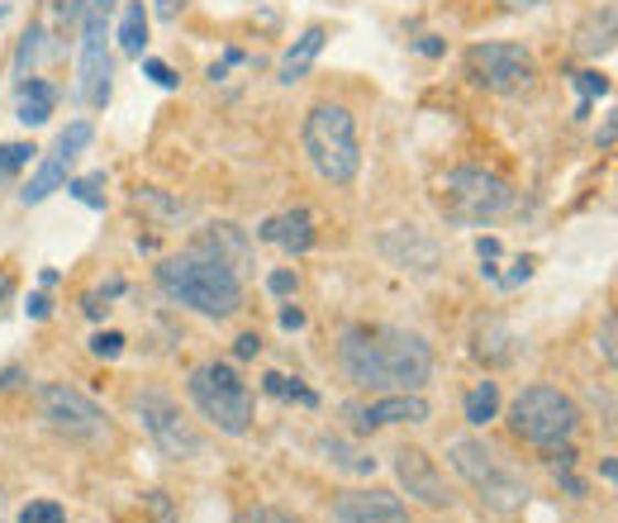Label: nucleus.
Wrapping results in <instances>:
<instances>
[{
  "label": "nucleus",
  "instance_id": "nucleus-1",
  "mask_svg": "<svg viewBox=\"0 0 618 523\" xmlns=\"http://www.w3.org/2000/svg\"><path fill=\"white\" fill-rule=\"evenodd\" d=\"M343 377L361 391H419L433 377L429 342L410 328L390 324H353L338 338Z\"/></svg>",
  "mask_w": 618,
  "mask_h": 523
},
{
  "label": "nucleus",
  "instance_id": "nucleus-2",
  "mask_svg": "<svg viewBox=\"0 0 618 523\" xmlns=\"http://www.w3.org/2000/svg\"><path fill=\"white\" fill-rule=\"evenodd\" d=\"M158 286L172 295L176 305H191L195 314H209V319H229L243 305V286H238V272L224 266L205 252H181L158 266Z\"/></svg>",
  "mask_w": 618,
  "mask_h": 523
},
{
  "label": "nucleus",
  "instance_id": "nucleus-3",
  "mask_svg": "<svg viewBox=\"0 0 618 523\" xmlns=\"http://www.w3.org/2000/svg\"><path fill=\"white\" fill-rule=\"evenodd\" d=\"M447 453H452V467H457V476L476 490L480 504H486L490 514H519L523 504H529V481H523V476L505 461V453H495L490 443L457 438Z\"/></svg>",
  "mask_w": 618,
  "mask_h": 523
},
{
  "label": "nucleus",
  "instance_id": "nucleus-4",
  "mask_svg": "<svg viewBox=\"0 0 618 523\" xmlns=\"http://www.w3.org/2000/svg\"><path fill=\"white\" fill-rule=\"evenodd\" d=\"M300 143H305L310 167L334 186H348L361 167L357 124L343 105H314V110L305 115V129H300Z\"/></svg>",
  "mask_w": 618,
  "mask_h": 523
},
{
  "label": "nucleus",
  "instance_id": "nucleus-5",
  "mask_svg": "<svg viewBox=\"0 0 618 523\" xmlns=\"http://www.w3.org/2000/svg\"><path fill=\"white\" fill-rule=\"evenodd\" d=\"M509 424H514L523 443L556 453V447H571V438L581 433V410L556 385H529V391H519L514 410H509Z\"/></svg>",
  "mask_w": 618,
  "mask_h": 523
},
{
  "label": "nucleus",
  "instance_id": "nucleus-6",
  "mask_svg": "<svg viewBox=\"0 0 618 523\" xmlns=\"http://www.w3.org/2000/svg\"><path fill=\"white\" fill-rule=\"evenodd\" d=\"M191 400H195V410H200L219 433H229V438L248 433V424H252L248 385L238 381V371L219 367V362H205L191 371Z\"/></svg>",
  "mask_w": 618,
  "mask_h": 523
},
{
  "label": "nucleus",
  "instance_id": "nucleus-7",
  "mask_svg": "<svg viewBox=\"0 0 618 523\" xmlns=\"http://www.w3.org/2000/svg\"><path fill=\"white\" fill-rule=\"evenodd\" d=\"M443 209L452 224H486V219H500L505 209H514V186L495 172H480V167H462V172H447L443 182Z\"/></svg>",
  "mask_w": 618,
  "mask_h": 523
},
{
  "label": "nucleus",
  "instance_id": "nucleus-8",
  "mask_svg": "<svg viewBox=\"0 0 618 523\" xmlns=\"http://www.w3.org/2000/svg\"><path fill=\"white\" fill-rule=\"evenodd\" d=\"M39 410L48 418V428L67 443H86V447H100L110 443V424H105L100 405L72 385H43L39 391Z\"/></svg>",
  "mask_w": 618,
  "mask_h": 523
},
{
  "label": "nucleus",
  "instance_id": "nucleus-9",
  "mask_svg": "<svg viewBox=\"0 0 618 523\" xmlns=\"http://www.w3.org/2000/svg\"><path fill=\"white\" fill-rule=\"evenodd\" d=\"M466 67H471L476 86H486L495 96H519L529 91L538 67H533V53L523 43H476L466 53Z\"/></svg>",
  "mask_w": 618,
  "mask_h": 523
},
{
  "label": "nucleus",
  "instance_id": "nucleus-10",
  "mask_svg": "<svg viewBox=\"0 0 618 523\" xmlns=\"http://www.w3.org/2000/svg\"><path fill=\"white\" fill-rule=\"evenodd\" d=\"M133 414H139V424L148 428V438H153L162 453L186 461V457H200V433H195L186 418H181V410L172 405V395L162 391H139L133 395Z\"/></svg>",
  "mask_w": 618,
  "mask_h": 523
},
{
  "label": "nucleus",
  "instance_id": "nucleus-11",
  "mask_svg": "<svg viewBox=\"0 0 618 523\" xmlns=\"http://www.w3.org/2000/svg\"><path fill=\"white\" fill-rule=\"evenodd\" d=\"M105 14H110V0H96V6H82V77L77 91L90 110H100L110 100V48H105Z\"/></svg>",
  "mask_w": 618,
  "mask_h": 523
},
{
  "label": "nucleus",
  "instance_id": "nucleus-12",
  "mask_svg": "<svg viewBox=\"0 0 618 523\" xmlns=\"http://www.w3.org/2000/svg\"><path fill=\"white\" fill-rule=\"evenodd\" d=\"M395 476L419 504H429V510H452V490H447V481L438 476V467H433V457L424 453V447H400Z\"/></svg>",
  "mask_w": 618,
  "mask_h": 523
},
{
  "label": "nucleus",
  "instance_id": "nucleus-13",
  "mask_svg": "<svg viewBox=\"0 0 618 523\" xmlns=\"http://www.w3.org/2000/svg\"><path fill=\"white\" fill-rule=\"evenodd\" d=\"M334 523H410V510L386 490H353L334 504Z\"/></svg>",
  "mask_w": 618,
  "mask_h": 523
},
{
  "label": "nucleus",
  "instance_id": "nucleus-14",
  "mask_svg": "<svg viewBox=\"0 0 618 523\" xmlns=\"http://www.w3.org/2000/svg\"><path fill=\"white\" fill-rule=\"evenodd\" d=\"M424 418H429V400L424 395L419 391H395V395L376 400L371 410H361L357 424L361 428H386V424H424Z\"/></svg>",
  "mask_w": 618,
  "mask_h": 523
},
{
  "label": "nucleus",
  "instance_id": "nucleus-15",
  "mask_svg": "<svg viewBox=\"0 0 618 523\" xmlns=\"http://www.w3.org/2000/svg\"><path fill=\"white\" fill-rule=\"evenodd\" d=\"M262 238L277 243L281 252H310L314 248V219L310 209H285V215H271L262 224Z\"/></svg>",
  "mask_w": 618,
  "mask_h": 523
},
{
  "label": "nucleus",
  "instance_id": "nucleus-16",
  "mask_svg": "<svg viewBox=\"0 0 618 523\" xmlns=\"http://www.w3.org/2000/svg\"><path fill=\"white\" fill-rule=\"evenodd\" d=\"M195 252H205V258H215L224 266H243L248 262V238L238 224H209V229L200 233V243H195Z\"/></svg>",
  "mask_w": 618,
  "mask_h": 523
},
{
  "label": "nucleus",
  "instance_id": "nucleus-17",
  "mask_svg": "<svg viewBox=\"0 0 618 523\" xmlns=\"http://www.w3.org/2000/svg\"><path fill=\"white\" fill-rule=\"evenodd\" d=\"M324 29H305V34H300L291 48H285V57H281V72L277 77L285 81V86H295V81H305L310 77V67H314V57L324 53Z\"/></svg>",
  "mask_w": 618,
  "mask_h": 523
},
{
  "label": "nucleus",
  "instance_id": "nucleus-18",
  "mask_svg": "<svg viewBox=\"0 0 618 523\" xmlns=\"http://www.w3.org/2000/svg\"><path fill=\"white\" fill-rule=\"evenodd\" d=\"M53 105H57V91L48 81H34V77L20 81V105H14V110H20L24 124H48Z\"/></svg>",
  "mask_w": 618,
  "mask_h": 523
},
{
  "label": "nucleus",
  "instance_id": "nucleus-19",
  "mask_svg": "<svg viewBox=\"0 0 618 523\" xmlns=\"http://www.w3.org/2000/svg\"><path fill=\"white\" fill-rule=\"evenodd\" d=\"M67 153H53L48 162H43V167L34 172V182H29L20 196H24V205H39V200H48L53 190H63V182H67Z\"/></svg>",
  "mask_w": 618,
  "mask_h": 523
},
{
  "label": "nucleus",
  "instance_id": "nucleus-20",
  "mask_svg": "<svg viewBox=\"0 0 618 523\" xmlns=\"http://www.w3.org/2000/svg\"><path fill=\"white\" fill-rule=\"evenodd\" d=\"M143 43H148V10H143V0H129L124 20H119V48L129 57H143Z\"/></svg>",
  "mask_w": 618,
  "mask_h": 523
},
{
  "label": "nucleus",
  "instance_id": "nucleus-21",
  "mask_svg": "<svg viewBox=\"0 0 618 523\" xmlns=\"http://www.w3.org/2000/svg\"><path fill=\"white\" fill-rule=\"evenodd\" d=\"M500 414V385L495 381H480L471 395H466V424H490V418Z\"/></svg>",
  "mask_w": 618,
  "mask_h": 523
},
{
  "label": "nucleus",
  "instance_id": "nucleus-22",
  "mask_svg": "<svg viewBox=\"0 0 618 523\" xmlns=\"http://www.w3.org/2000/svg\"><path fill=\"white\" fill-rule=\"evenodd\" d=\"M319 453L334 461V467H343V471H357V476H367L371 467H376V457H367V453H357V447H348L343 438H319Z\"/></svg>",
  "mask_w": 618,
  "mask_h": 523
},
{
  "label": "nucleus",
  "instance_id": "nucleus-23",
  "mask_svg": "<svg viewBox=\"0 0 618 523\" xmlns=\"http://www.w3.org/2000/svg\"><path fill=\"white\" fill-rule=\"evenodd\" d=\"M267 391H271V395H281V400H300L305 410L319 405V395H314L310 385H300V381H291V377H277V371L267 377Z\"/></svg>",
  "mask_w": 618,
  "mask_h": 523
},
{
  "label": "nucleus",
  "instance_id": "nucleus-24",
  "mask_svg": "<svg viewBox=\"0 0 618 523\" xmlns=\"http://www.w3.org/2000/svg\"><path fill=\"white\" fill-rule=\"evenodd\" d=\"M34 153H39L34 143H0V182H6V176H14L20 167H29V162H34Z\"/></svg>",
  "mask_w": 618,
  "mask_h": 523
},
{
  "label": "nucleus",
  "instance_id": "nucleus-25",
  "mask_svg": "<svg viewBox=\"0 0 618 523\" xmlns=\"http://www.w3.org/2000/svg\"><path fill=\"white\" fill-rule=\"evenodd\" d=\"M105 172H90V176H82V182H72L67 190H72V196H77L82 205H90V209H105Z\"/></svg>",
  "mask_w": 618,
  "mask_h": 523
},
{
  "label": "nucleus",
  "instance_id": "nucleus-26",
  "mask_svg": "<svg viewBox=\"0 0 618 523\" xmlns=\"http://www.w3.org/2000/svg\"><path fill=\"white\" fill-rule=\"evenodd\" d=\"M20 523H67V514H63V504H53V500H34V504H24Z\"/></svg>",
  "mask_w": 618,
  "mask_h": 523
},
{
  "label": "nucleus",
  "instance_id": "nucleus-27",
  "mask_svg": "<svg viewBox=\"0 0 618 523\" xmlns=\"http://www.w3.org/2000/svg\"><path fill=\"white\" fill-rule=\"evenodd\" d=\"M90 133H96V129H90V124H86V119H77V124H72V129H63V139H57V153H67V157H77V153H82V148L90 143Z\"/></svg>",
  "mask_w": 618,
  "mask_h": 523
},
{
  "label": "nucleus",
  "instance_id": "nucleus-28",
  "mask_svg": "<svg viewBox=\"0 0 618 523\" xmlns=\"http://www.w3.org/2000/svg\"><path fill=\"white\" fill-rule=\"evenodd\" d=\"M39 39H43V29H29V39L20 43V57H14V72H20V77H29V67H34V57H39Z\"/></svg>",
  "mask_w": 618,
  "mask_h": 523
},
{
  "label": "nucleus",
  "instance_id": "nucleus-29",
  "mask_svg": "<svg viewBox=\"0 0 618 523\" xmlns=\"http://www.w3.org/2000/svg\"><path fill=\"white\" fill-rule=\"evenodd\" d=\"M143 72H148V77H153V81L162 86V91H176V86H181V77H176V72H172L167 63H158V57H148V63H143Z\"/></svg>",
  "mask_w": 618,
  "mask_h": 523
},
{
  "label": "nucleus",
  "instance_id": "nucleus-30",
  "mask_svg": "<svg viewBox=\"0 0 618 523\" xmlns=\"http://www.w3.org/2000/svg\"><path fill=\"white\" fill-rule=\"evenodd\" d=\"M576 86H581L585 105H590L595 96H609V77H599V72H581V77H576Z\"/></svg>",
  "mask_w": 618,
  "mask_h": 523
},
{
  "label": "nucleus",
  "instance_id": "nucleus-31",
  "mask_svg": "<svg viewBox=\"0 0 618 523\" xmlns=\"http://www.w3.org/2000/svg\"><path fill=\"white\" fill-rule=\"evenodd\" d=\"M90 352L96 357H119L124 352V334H96L90 338Z\"/></svg>",
  "mask_w": 618,
  "mask_h": 523
},
{
  "label": "nucleus",
  "instance_id": "nucleus-32",
  "mask_svg": "<svg viewBox=\"0 0 618 523\" xmlns=\"http://www.w3.org/2000/svg\"><path fill=\"white\" fill-rule=\"evenodd\" d=\"M267 291H271V295H295V272H291V266L271 272V276H267Z\"/></svg>",
  "mask_w": 618,
  "mask_h": 523
},
{
  "label": "nucleus",
  "instance_id": "nucleus-33",
  "mask_svg": "<svg viewBox=\"0 0 618 523\" xmlns=\"http://www.w3.org/2000/svg\"><path fill=\"white\" fill-rule=\"evenodd\" d=\"M243 523H300V519H291V514H281V510H252Z\"/></svg>",
  "mask_w": 618,
  "mask_h": 523
},
{
  "label": "nucleus",
  "instance_id": "nucleus-34",
  "mask_svg": "<svg viewBox=\"0 0 618 523\" xmlns=\"http://www.w3.org/2000/svg\"><path fill=\"white\" fill-rule=\"evenodd\" d=\"M599 352H605V362H614V314L605 319V328H599Z\"/></svg>",
  "mask_w": 618,
  "mask_h": 523
},
{
  "label": "nucleus",
  "instance_id": "nucleus-35",
  "mask_svg": "<svg viewBox=\"0 0 618 523\" xmlns=\"http://www.w3.org/2000/svg\"><path fill=\"white\" fill-rule=\"evenodd\" d=\"M24 309H29V319H48V309H53V305H48V295H29V305H24Z\"/></svg>",
  "mask_w": 618,
  "mask_h": 523
},
{
  "label": "nucleus",
  "instance_id": "nucleus-36",
  "mask_svg": "<svg viewBox=\"0 0 618 523\" xmlns=\"http://www.w3.org/2000/svg\"><path fill=\"white\" fill-rule=\"evenodd\" d=\"M234 352H238V357H258V352H262V338H258V334H243Z\"/></svg>",
  "mask_w": 618,
  "mask_h": 523
},
{
  "label": "nucleus",
  "instance_id": "nucleus-37",
  "mask_svg": "<svg viewBox=\"0 0 618 523\" xmlns=\"http://www.w3.org/2000/svg\"><path fill=\"white\" fill-rule=\"evenodd\" d=\"M281 328H305V309H281Z\"/></svg>",
  "mask_w": 618,
  "mask_h": 523
},
{
  "label": "nucleus",
  "instance_id": "nucleus-38",
  "mask_svg": "<svg viewBox=\"0 0 618 523\" xmlns=\"http://www.w3.org/2000/svg\"><path fill=\"white\" fill-rule=\"evenodd\" d=\"M476 252H480V258H500V243H495V238H480Z\"/></svg>",
  "mask_w": 618,
  "mask_h": 523
},
{
  "label": "nucleus",
  "instance_id": "nucleus-39",
  "mask_svg": "<svg viewBox=\"0 0 618 523\" xmlns=\"http://www.w3.org/2000/svg\"><path fill=\"white\" fill-rule=\"evenodd\" d=\"M148 500H153V510H158V523H172V510H167V500H162V495H148Z\"/></svg>",
  "mask_w": 618,
  "mask_h": 523
},
{
  "label": "nucleus",
  "instance_id": "nucleus-40",
  "mask_svg": "<svg viewBox=\"0 0 618 523\" xmlns=\"http://www.w3.org/2000/svg\"><path fill=\"white\" fill-rule=\"evenodd\" d=\"M158 14H162V20H172V14H176V0H158Z\"/></svg>",
  "mask_w": 618,
  "mask_h": 523
},
{
  "label": "nucleus",
  "instance_id": "nucleus-41",
  "mask_svg": "<svg viewBox=\"0 0 618 523\" xmlns=\"http://www.w3.org/2000/svg\"><path fill=\"white\" fill-rule=\"evenodd\" d=\"M509 10H533V6H542V0H505Z\"/></svg>",
  "mask_w": 618,
  "mask_h": 523
},
{
  "label": "nucleus",
  "instance_id": "nucleus-42",
  "mask_svg": "<svg viewBox=\"0 0 618 523\" xmlns=\"http://www.w3.org/2000/svg\"><path fill=\"white\" fill-rule=\"evenodd\" d=\"M10 286H14V281H10L6 272H0V301H6V295H10Z\"/></svg>",
  "mask_w": 618,
  "mask_h": 523
},
{
  "label": "nucleus",
  "instance_id": "nucleus-43",
  "mask_svg": "<svg viewBox=\"0 0 618 523\" xmlns=\"http://www.w3.org/2000/svg\"><path fill=\"white\" fill-rule=\"evenodd\" d=\"M0 523H6V500H0Z\"/></svg>",
  "mask_w": 618,
  "mask_h": 523
}]
</instances>
